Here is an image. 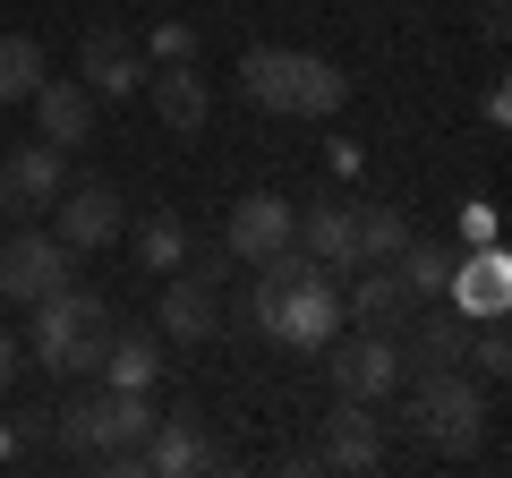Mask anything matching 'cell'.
I'll return each instance as SVG.
<instances>
[{"label": "cell", "instance_id": "6da1fadb", "mask_svg": "<svg viewBox=\"0 0 512 478\" xmlns=\"http://www.w3.org/2000/svg\"><path fill=\"white\" fill-rule=\"evenodd\" d=\"M103 342H111V308L94 291H77V282H60V291L35 299V359L52 376H94L103 368Z\"/></svg>", "mask_w": 512, "mask_h": 478}, {"label": "cell", "instance_id": "7a4b0ae2", "mask_svg": "<svg viewBox=\"0 0 512 478\" xmlns=\"http://www.w3.org/2000/svg\"><path fill=\"white\" fill-rule=\"evenodd\" d=\"M60 282H77V248H60V239L35 231V222H18V231L0 239V299H26V308H35V299L60 291Z\"/></svg>", "mask_w": 512, "mask_h": 478}, {"label": "cell", "instance_id": "3957f363", "mask_svg": "<svg viewBox=\"0 0 512 478\" xmlns=\"http://www.w3.org/2000/svg\"><path fill=\"white\" fill-rule=\"evenodd\" d=\"M478 419H487V402H478V385H461V368H427L419 376V436L436 444V453H470Z\"/></svg>", "mask_w": 512, "mask_h": 478}, {"label": "cell", "instance_id": "277c9868", "mask_svg": "<svg viewBox=\"0 0 512 478\" xmlns=\"http://www.w3.org/2000/svg\"><path fill=\"white\" fill-rule=\"evenodd\" d=\"M43 214H52V239H60V248L86 257V248H111V239H120L128 205H120V188H111V180H69Z\"/></svg>", "mask_w": 512, "mask_h": 478}, {"label": "cell", "instance_id": "5b68a950", "mask_svg": "<svg viewBox=\"0 0 512 478\" xmlns=\"http://www.w3.org/2000/svg\"><path fill=\"white\" fill-rule=\"evenodd\" d=\"M325 368H333V385H342L350 402H384V393L410 376L402 350H393V333H367V325H359V342L333 333V342H325Z\"/></svg>", "mask_w": 512, "mask_h": 478}, {"label": "cell", "instance_id": "8992f818", "mask_svg": "<svg viewBox=\"0 0 512 478\" xmlns=\"http://www.w3.org/2000/svg\"><path fill=\"white\" fill-rule=\"evenodd\" d=\"M265 333H274V342H291V350H325L333 333H342V291H333L325 274L291 282V291L274 299V316H265Z\"/></svg>", "mask_w": 512, "mask_h": 478}, {"label": "cell", "instance_id": "52a82bcc", "mask_svg": "<svg viewBox=\"0 0 512 478\" xmlns=\"http://www.w3.org/2000/svg\"><path fill=\"white\" fill-rule=\"evenodd\" d=\"M291 239H299V214L274 197V188L239 197L231 222H222V248H231V265H256V257H274V248H291Z\"/></svg>", "mask_w": 512, "mask_h": 478}, {"label": "cell", "instance_id": "ba28073f", "mask_svg": "<svg viewBox=\"0 0 512 478\" xmlns=\"http://www.w3.org/2000/svg\"><path fill=\"white\" fill-rule=\"evenodd\" d=\"M60 188H69V154L60 146H9L0 154V205H9V214H43V205L60 197Z\"/></svg>", "mask_w": 512, "mask_h": 478}, {"label": "cell", "instance_id": "9c48e42d", "mask_svg": "<svg viewBox=\"0 0 512 478\" xmlns=\"http://www.w3.org/2000/svg\"><path fill=\"white\" fill-rule=\"evenodd\" d=\"M325 470H350V478H367V470H384V427H376V402H333V419H325Z\"/></svg>", "mask_w": 512, "mask_h": 478}, {"label": "cell", "instance_id": "30bf717a", "mask_svg": "<svg viewBox=\"0 0 512 478\" xmlns=\"http://www.w3.org/2000/svg\"><path fill=\"white\" fill-rule=\"evenodd\" d=\"M26 103H35V129H43V146H86L94 137V94H86V77H43L35 94H26Z\"/></svg>", "mask_w": 512, "mask_h": 478}, {"label": "cell", "instance_id": "8fae6325", "mask_svg": "<svg viewBox=\"0 0 512 478\" xmlns=\"http://www.w3.org/2000/svg\"><path fill=\"white\" fill-rule=\"evenodd\" d=\"M146 94H154V120L180 129V137H197L205 120H214V86L197 77V60H163V69L146 77Z\"/></svg>", "mask_w": 512, "mask_h": 478}, {"label": "cell", "instance_id": "7c38bea8", "mask_svg": "<svg viewBox=\"0 0 512 478\" xmlns=\"http://www.w3.org/2000/svg\"><path fill=\"white\" fill-rule=\"evenodd\" d=\"M222 325V291L214 282H197L180 265V274H163V342H214Z\"/></svg>", "mask_w": 512, "mask_h": 478}, {"label": "cell", "instance_id": "4fadbf2b", "mask_svg": "<svg viewBox=\"0 0 512 478\" xmlns=\"http://www.w3.org/2000/svg\"><path fill=\"white\" fill-rule=\"evenodd\" d=\"M299 69H308V52H282V43H256V52L239 60V94H248L256 111H282V120H291V103H299Z\"/></svg>", "mask_w": 512, "mask_h": 478}, {"label": "cell", "instance_id": "5bb4252c", "mask_svg": "<svg viewBox=\"0 0 512 478\" xmlns=\"http://www.w3.org/2000/svg\"><path fill=\"white\" fill-rule=\"evenodd\" d=\"M77 77H86V94H137V86H146V60H137L128 35L94 26V35L77 43Z\"/></svg>", "mask_w": 512, "mask_h": 478}, {"label": "cell", "instance_id": "9a60e30c", "mask_svg": "<svg viewBox=\"0 0 512 478\" xmlns=\"http://www.w3.org/2000/svg\"><path fill=\"white\" fill-rule=\"evenodd\" d=\"M146 470L154 478H188V470H214V444H205V427L188 419H154V436H146Z\"/></svg>", "mask_w": 512, "mask_h": 478}, {"label": "cell", "instance_id": "2e32d148", "mask_svg": "<svg viewBox=\"0 0 512 478\" xmlns=\"http://www.w3.org/2000/svg\"><path fill=\"white\" fill-rule=\"evenodd\" d=\"M299 248H308L325 274L359 265V231H350V205H308V214H299Z\"/></svg>", "mask_w": 512, "mask_h": 478}, {"label": "cell", "instance_id": "e0dca14e", "mask_svg": "<svg viewBox=\"0 0 512 478\" xmlns=\"http://www.w3.org/2000/svg\"><path fill=\"white\" fill-rule=\"evenodd\" d=\"M342 316H359L367 333H393V325L410 316V291H402V274H393V265H367V282L342 299Z\"/></svg>", "mask_w": 512, "mask_h": 478}, {"label": "cell", "instance_id": "ac0fdd59", "mask_svg": "<svg viewBox=\"0 0 512 478\" xmlns=\"http://www.w3.org/2000/svg\"><path fill=\"white\" fill-rule=\"evenodd\" d=\"M103 376L120 393H154V376H163V342H154V333H111V342H103Z\"/></svg>", "mask_w": 512, "mask_h": 478}, {"label": "cell", "instance_id": "d6986e66", "mask_svg": "<svg viewBox=\"0 0 512 478\" xmlns=\"http://www.w3.org/2000/svg\"><path fill=\"white\" fill-rule=\"evenodd\" d=\"M350 231H359V265H393L410 248V222L393 205H350Z\"/></svg>", "mask_w": 512, "mask_h": 478}, {"label": "cell", "instance_id": "ffe728a7", "mask_svg": "<svg viewBox=\"0 0 512 478\" xmlns=\"http://www.w3.org/2000/svg\"><path fill=\"white\" fill-rule=\"evenodd\" d=\"M342 103H350V77L333 69V60H316V52H308V69H299V103H291V120H333Z\"/></svg>", "mask_w": 512, "mask_h": 478}, {"label": "cell", "instance_id": "44dd1931", "mask_svg": "<svg viewBox=\"0 0 512 478\" xmlns=\"http://www.w3.org/2000/svg\"><path fill=\"white\" fill-rule=\"evenodd\" d=\"M43 43L35 35H0V103H26V94L43 86Z\"/></svg>", "mask_w": 512, "mask_h": 478}, {"label": "cell", "instance_id": "7402d4cb", "mask_svg": "<svg viewBox=\"0 0 512 478\" xmlns=\"http://www.w3.org/2000/svg\"><path fill=\"white\" fill-rule=\"evenodd\" d=\"M137 265H146V274H180V265H188L180 214H146V222H137Z\"/></svg>", "mask_w": 512, "mask_h": 478}, {"label": "cell", "instance_id": "603a6c76", "mask_svg": "<svg viewBox=\"0 0 512 478\" xmlns=\"http://www.w3.org/2000/svg\"><path fill=\"white\" fill-rule=\"evenodd\" d=\"M393 274H402V291H410V299L453 291V257H444V248H427V239H410L402 257H393Z\"/></svg>", "mask_w": 512, "mask_h": 478}, {"label": "cell", "instance_id": "cb8c5ba5", "mask_svg": "<svg viewBox=\"0 0 512 478\" xmlns=\"http://www.w3.org/2000/svg\"><path fill=\"white\" fill-rule=\"evenodd\" d=\"M453 291H461V308H478V316H504V257H495V248H487V257H478V265H453Z\"/></svg>", "mask_w": 512, "mask_h": 478}, {"label": "cell", "instance_id": "d4e9b609", "mask_svg": "<svg viewBox=\"0 0 512 478\" xmlns=\"http://www.w3.org/2000/svg\"><path fill=\"white\" fill-rule=\"evenodd\" d=\"M461 342H470V333H461L453 325V316H427V325H419V350H410V359H402V368H461Z\"/></svg>", "mask_w": 512, "mask_h": 478}, {"label": "cell", "instance_id": "484cf974", "mask_svg": "<svg viewBox=\"0 0 512 478\" xmlns=\"http://www.w3.org/2000/svg\"><path fill=\"white\" fill-rule=\"evenodd\" d=\"M461 350H470V359H478L487 376H504V368H512V350H504V325H487L478 342H461Z\"/></svg>", "mask_w": 512, "mask_h": 478}, {"label": "cell", "instance_id": "4316f807", "mask_svg": "<svg viewBox=\"0 0 512 478\" xmlns=\"http://www.w3.org/2000/svg\"><path fill=\"white\" fill-rule=\"evenodd\" d=\"M154 60H197V35H188L180 18H163L154 26Z\"/></svg>", "mask_w": 512, "mask_h": 478}, {"label": "cell", "instance_id": "83f0119b", "mask_svg": "<svg viewBox=\"0 0 512 478\" xmlns=\"http://www.w3.org/2000/svg\"><path fill=\"white\" fill-rule=\"evenodd\" d=\"M18 368H26V342H18V333H0V393L18 385Z\"/></svg>", "mask_w": 512, "mask_h": 478}, {"label": "cell", "instance_id": "f1b7e54d", "mask_svg": "<svg viewBox=\"0 0 512 478\" xmlns=\"http://www.w3.org/2000/svg\"><path fill=\"white\" fill-rule=\"evenodd\" d=\"M0 461H18V436H9V427H0Z\"/></svg>", "mask_w": 512, "mask_h": 478}]
</instances>
